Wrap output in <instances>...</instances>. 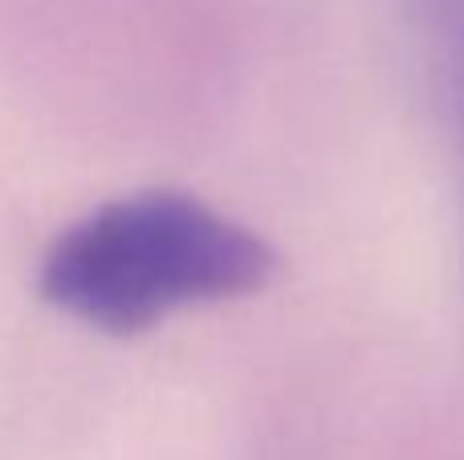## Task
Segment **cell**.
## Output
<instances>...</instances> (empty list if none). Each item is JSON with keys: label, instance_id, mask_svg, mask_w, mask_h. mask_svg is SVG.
I'll list each match as a JSON object with an SVG mask.
<instances>
[{"label": "cell", "instance_id": "1", "mask_svg": "<svg viewBox=\"0 0 464 460\" xmlns=\"http://www.w3.org/2000/svg\"><path fill=\"white\" fill-rule=\"evenodd\" d=\"M273 249L184 192H139L70 225L41 265V298L102 334H139L171 310L269 282Z\"/></svg>", "mask_w": 464, "mask_h": 460}, {"label": "cell", "instance_id": "2", "mask_svg": "<svg viewBox=\"0 0 464 460\" xmlns=\"http://www.w3.org/2000/svg\"><path fill=\"white\" fill-rule=\"evenodd\" d=\"M464 163V0H403Z\"/></svg>", "mask_w": 464, "mask_h": 460}]
</instances>
